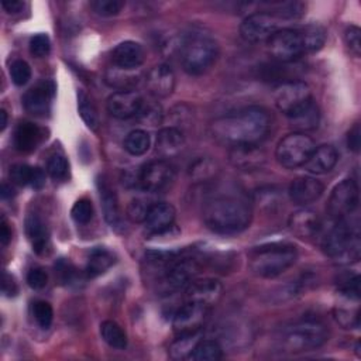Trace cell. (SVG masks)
Here are the masks:
<instances>
[{
  "instance_id": "1",
  "label": "cell",
  "mask_w": 361,
  "mask_h": 361,
  "mask_svg": "<svg viewBox=\"0 0 361 361\" xmlns=\"http://www.w3.org/2000/svg\"><path fill=\"white\" fill-rule=\"evenodd\" d=\"M269 128L271 117L265 109L258 106L244 107L212 123L213 135L233 147L257 145L267 137Z\"/></svg>"
},
{
  "instance_id": "2",
  "label": "cell",
  "mask_w": 361,
  "mask_h": 361,
  "mask_svg": "<svg viewBox=\"0 0 361 361\" xmlns=\"http://www.w3.org/2000/svg\"><path fill=\"white\" fill-rule=\"evenodd\" d=\"M251 220V207L237 197H217L207 202L203 209V221L214 233H240L250 226Z\"/></svg>"
},
{
  "instance_id": "3",
  "label": "cell",
  "mask_w": 361,
  "mask_h": 361,
  "mask_svg": "<svg viewBox=\"0 0 361 361\" xmlns=\"http://www.w3.org/2000/svg\"><path fill=\"white\" fill-rule=\"evenodd\" d=\"M324 254L337 264H353L360 259L361 241L357 223L348 217L337 220L322 241Z\"/></svg>"
},
{
  "instance_id": "4",
  "label": "cell",
  "mask_w": 361,
  "mask_h": 361,
  "mask_svg": "<svg viewBox=\"0 0 361 361\" xmlns=\"http://www.w3.org/2000/svg\"><path fill=\"white\" fill-rule=\"evenodd\" d=\"M298 258V251L288 243H271L255 247L248 254V265L259 278H275L289 269Z\"/></svg>"
},
{
  "instance_id": "5",
  "label": "cell",
  "mask_w": 361,
  "mask_h": 361,
  "mask_svg": "<svg viewBox=\"0 0 361 361\" xmlns=\"http://www.w3.org/2000/svg\"><path fill=\"white\" fill-rule=\"evenodd\" d=\"M327 338L329 329L323 322L303 319L286 326L279 336V343L283 351L303 353L322 347Z\"/></svg>"
},
{
  "instance_id": "6",
  "label": "cell",
  "mask_w": 361,
  "mask_h": 361,
  "mask_svg": "<svg viewBox=\"0 0 361 361\" xmlns=\"http://www.w3.org/2000/svg\"><path fill=\"white\" fill-rule=\"evenodd\" d=\"M219 56L217 42L203 34H192L180 48L182 68L189 75H202L212 68Z\"/></svg>"
},
{
  "instance_id": "7",
  "label": "cell",
  "mask_w": 361,
  "mask_h": 361,
  "mask_svg": "<svg viewBox=\"0 0 361 361\" xmlns=\"http://www.w3.org/2000/svg\"><path fill=\"white\" fill-rule=\"evenodd\" d=\"M316 148L314 141L305 133H290L285 135L276 145L275 158L279 165L288 169L303 166L310 154Z\"/></svg>"
},
{
  "instance_id": "8",
  "label": "cell",
  "mask_w": 361,
  "mask_h": 361,
  "mask_svg": "<svg viewBox=\"0 0 361 361\" xmlns=\"http://www.w3.org/2000/svg\"><path fill=\"white\" fill-rule=\"evenodd\" d=\"M312 100L310 87L302 80L282 82L274 90L275 106L286 117H290Z\"/></svg>"
},
{
  "instance_id": "9",
  "label": "cell",
  "mask_w": 361,
  "mask_h": 361,
  "mask_svg": "<svg viewBox=\"0 0 361 361\" xmlns=\"http://www.w3.org/2000/svg\"><path fill=\"white\" fill-rule=\"evenodd\" d=\"M267 42L271 56L281 63L292 62L305 54L302 37L296 28H279Z\"/></svg>"
},
{
  "instance_id": "10",
  "label": "cell",
  "mask_w": 361,
  "mask_h": 361,
  "mask_svg": "<svg viewBox=\"0 0 361 361\" xmlns=\"http://www.w3.org/2000/svg\"><path fill=\"white\" fill-rule=\"evenodd\" d=\"M358 200L357 183L353 179H344L333 188L327 202V212L336 221L345 219L358 207Z\"/></svg>"
},
{
  "instance_id": "11",
  "label": "cell",
  "mask_w": 361,
  "mask_h": 361,
  "mask_svg": "<svg viewBox=\"0 0 361 361\" xmlns=\"http://www.w3.org/2000/svg\"><path fill=\"white\" fill-rule=\"evenodd\" d=\"M279 18L274 16V13L257 11L247 16L240 24V35L247 42H264L268 41L279 28Z\"/></svg>"
},
{
  "instance_id": "12",
  "label": "cell",
  "mask_w": 361,
  "mask_h": 361,
  "mask_svg": "<svg viewBox=\"0 0 361 361\" xmlns=\"http://www.w3.org/2000/svg\"><path fill=\"white\" fill-rule=\"evenodd\" d=\"M175 168L165 159L145 164L138 173V183L147 192H161L175 180Z\"/></svg>"
},
{
  "instance_id": "13",
  "label": "cell",
  "mask_w": 361,
  "mask_h": 361,
  "mask_svg": "<svg viewBox=\"0 0 361 361\" xmlns=\"http://www.w3.org/2000/svg\"><path fill=\"white\" fill-rule=\"evenodd\" d=\"M142 104L144 99L135 90H117L111 93L106 102L107 111L118 120H127L138 116Z\"/></svg>"
},
{
  "instance_id": "14",
  "label": "cell",
  "mask_w": 361,
  "mask_h": 361,
  "mask_svg": "<svg viewBox=\"0 0 361 361\" xmlns=\"http://www.w3.org/2000/svg\"><path fill=\"white\" fill-rule=\"evenodd\" d=\"M206 314L207 306L185 302V305H182L173 314L172 327L176 334H189L200 331V327L206 320Z\"/></svg>"
},
{
  "instance_id": "15",
  "label": "cell",
  "mask_w": 361,
  "mask_h": 361,
  "mask_svg": "<svg viewBox=\"0 0 361 361\" xmlns=\"http://www.w3.org/2000/svg\"><path fill=\"white\" fill-rule=\"evenodd\" d=\"M221 292H223V286L220 281L214 278L193 279L190 283L186 285L185 302L199 303L209 307L220 299Z\"/></svg>"
},
{
  "instance_id": "16",
  "label": "cell",
  "mask_w": 361,
  "mask_h": 361,
  "mask_svg": "<svg viewBox=\"0 0 361 361\" xmlns=\"http://www.w3.org/2000/svg\"><path fill=\"white\" fill-rule=\"evenodd\" d=\"M199 264L193 258H180L169 264L164 275V286L169 290H176L179 288L190 283L199 274Z\"/></svg>"
},
{
  "instance_id": "17",
  "label": "cell",
  "mask_w": 361,
  "mask_h": 361,
  "mask_svg": "<svg viewBox=\"0 0 361 361\" xmlns=\"http://www.w3.org/2000/svg\"><path fill=\"white\" fill-rule=\"evenodd\" d=\"M54 93H55L54 82L42 80L24 93L23 106L28 113L34 116H45L49 111Z\"/></svg>"
},
{
  "instance_id": "18",
  "label": "cell",
  "mask_w": 361,
  "mask_h": 361,
  "mask_svg": "<svg viewBox=\"0 0 361 361\" xmlns=\"http://www.w3.org/2000/svg\"><path fill=\"white\" fill-rule=\"evenodd\" d=\"M323 183L316 178L299 176L290 182L288 188V195L295 204L307 206L316 202L323 195Z\"/></svg>"
},
{
  "instance_id": "19",
  "label": "cell",
  "mask_w": 361,
  "mask_h": 361,
  "mask_svg": "<svg viewBox=\"0 0 361 361\" xmlns=\"http://www.w3.org/2000/svg\"><path fill=\"white\" fill-rule=\"evenodd\" d=\"M145 85L154 97H168L175 89V73L169 65L158 63L148 71L145 76Z\"/></svg>"
},
{
  "instance_id": "20",
  "label": "cell",
  "mask_w": 361,
  "mask_h": 361,
  "mask_svg": "<svg viewBox=\"0 0 361 361\" xmlns=\"http://www.w3.org/2000/svg\"><path fill=\"white\" fill-rule=\"evenodd\" d=\"M111 58L116 66L127 71H134L142 65L145 59V52L138 42L123 41L113 49Z\"/></svg>"
},
{
  "instance_id": "21",
  "label": "cell",
  "mask_w": 361,
  "mask_h": 361,
  "mask_svg": "<svg viewBox=\"0 0 361 361\" xmlns=\"http://www.w3.org/2000/svg\"><path fill=\"white\" fill-rule=\"evenodd\" d=\"M175 207L168 202H158L149 206L144 220L145 227L152 233H164L173 226Z\"/></svg>"
},
{
  "instance_id": "22",
  "label": "cell",
  "mask_w": 361,
  "mask_h": 361,
  "mask_svg": "<svg viewBox=\"0 0 361 361\" xmlns=\"http://www.w3.org/2000/svg\"><path fill=\"white\" fill-rule=\"evenodd\" d=\"M338 161V152L333 145L323 144L313 149L309 159L305 162V169L314 175L330 172Z\"/></svg>"
},
{
  "instance_id": "23",
  "label": "cell",
  "mask_w": 361,
  "mask_h": 361,
  "mask_svg": "<svg viewBox=\"0 0 361 361\" xmlns=\"http://www.w3.org/2000/svg\"><path fill=\"white\" fill-rule=\"evenodd\" d=\"M288 226L295 235L300 238H309L319 231L320 220L314 212L307 209H300L290 214Z\"/></svg>"
},
{
  "instance_id": "24",
  "label": "cell",
  "mask_w": 361,
  "mask_h": 361,
  "mask_svg": "<svg viewBox=\"0 0 361 361\" xmlns=\"http://www.w3.org/2000/svg\"><path fill=\"white\" fill-rule=\"evenodd\" d=\"M42 140L41 128L31 121H21L14 130V147L17 151L28 154L32 152Z\"/></svg>"
},
{
  "instance_id": "25",
  "label": "cell",
  "mask_w": 361,
  "mask_h": 361,
  "mask_svg": "<svg viewBox=\"0 0 361 361\" xmlns=\"http://www.w3.org/2000/svg\"><path fill=\"white\" fill-rule=\"evenodd\" d=\"M228 158L235 168L248 171L261 166L265 161V154L257 145H234Z\"/></svg>"
},
{
  "instance_id": "26",
  "label": "cell",
  "mask_w": 361,
  "mask_h": 361,
  "mask_svg": "<svg viewBox=\"0 0 361 361\" xmlns=\"http://www.w3.org/2000/svg\"><path fill=\"white\" fill-rule=\"evenodd\" d=\"M185 144V137L178 127H164L157 135L155 149L162 158H171L180 152Z\"/></svg>"
},
{
  "instance_id": "27",
  "label": "cell",
  "mask_w": 361,
  "mask_h": 361,
  "mask_svg": "<svg viewBox=\"0 0 361 361\" xmlns=\"http://www.w3.org/2000/svg\"><path fill=\"white\" fill-rule=\"evenodd\" d=\"M25 233L37 254L45 252L49 243V233L44 220L37 213H30L25 217Z\"/></svg>"
},
{
  "instance_id": "28",
  "label": "cell",
  "mask_w": 361,
  "mask_h": 361,
  "mask_svg": "<svg viewBox=\"0 0 361 361\" xmlns=\"http://www.w3.org/2000/svg\"><path fill=\"white\" fill-rule=\"evenodd\" d=\"M99 190H100V200H102V207H103V214L106 221L117 228L121 226V213H120V206L117 202V196L114 190L109 186L107 182L99 180Z\"/></svg>"
},
{
  "instance_id": "29",
  "label": "cell",
  "mask_w": 361,
  "mask_h": 361,
  "mask_svg": "<svg viewBox=\"0 0 361 361\" xmlns=\"http://www.w3.org/2000/svg\"><path fill=\"white\" fill-rule=\"evenodd\" d=\"M288 118L290 121V126L296 130V133H305L309 130H314L320 121L319 107L314 103V100H312L310 103H307L305 107H302L299 111H296L295 114H292Z\"/></svg>"
},
{
  "instance_id": "30",
  "label": "cell",
  "mask_w": 361,
  "mask_h": 361,
  "mask_svg": "<svg viewBox=\"0 0 361 361\" xmlns=\"http://www.w3.org/2000/svg\"><path fill=\"white\" fill-rule=\"evenodd\" d=\"M116 262L114 254L104 248V247H94L87 257V264H86V274L90 278L99 276L104 274L113 264Z\"/></svg>"
},
{
  "instance_id": "31",
  "label": "cell",
  "mask_w": 361,
  "mask_h": 361,
  "mask_svg": "<svg viewBox=\"0 0 361 361\" xmlns=\"http://www.w3.org/2000/svg\"><path fill=\"white\" fill-rule=\"evenodd\" d=\"M202 337L200 331L179 334V337L169 345V357L172 360H188L195 345L199 343Z\"/></svg>"
},
{
  "instance_id": "32",
  "label": "cell",
  "mask_w": 361,
  "mask_h": 361,
  "mask_svg": "<svg viewBox=\"0 0 361 361\" xmlns=\"http://www.w3.org/2000/svg\"><path fill=\"white\" fill-rule=\"evenodd\" d=\"M104 80L109 86L118 90H133V87L138 83V76L133 75L131 71L114 66L106 71Z\"/></svg>"
},
{
  "instance_id": "33",
  "label": "cell",
  "mask_w": 361,
  "mask_h": 361,
  "mask_svg": "<svg viewBox=\"0 0 361 361\" xmlns=\"http://www.w3.org/2000/svg\"><path fill=\"white\" fill-rule=\"evenodd\" d=\"M305 52L319 51L326 42V30L319 24H309L299 30Z\"/></svg>"
},
{
  "instance_id": "34",
  "label": "cell",
  "mask_w": 361,
  "mask_h": 361,
  "mask_svg": "<svg viewBox=\"0 0 361 361\" xmlns=\"http://www.w3.org/2000/svg\"><path fill=\"white\" fill-rule=\"evenodd\" d=\"M223 357V350L216 340H199L188 357L190 361H217Z\"/></svg>"
},
{
  "instance_id": "35",
  "label": "cell",
  "mask_w": 361,
  "mask_h": 361,
  "mask_svg": "<svg viewBox=\"0 0 361 361\" xmlns=\"http://www.w3.org/2000/svg\"><path fill=\"white\" fill-rule=\"evenodd\" d=\"M78 111H79L82 120L85 121V124L90 130H93V131L99 130L100 117H99L97 109L93 104V102L90 100V97L82 90H79V93H78Z\"/></svg>"
},
{
  "instance_id": "36",
  "label": "cell",
  "mask_w": 361,
  "mask_h": 361,
  "mask_svg": "<svg viewBox=\"0 0 361 361\" xmlns=\"http://www.w3.org/2000/svg\"><path fill=\"white\" fill-rule=\"evenodd\" d=\"M102 338L113 348L124 350L127 347V334L124 330L113 320H104L100 324Z\"/></svg>"
},
{
  "instance_id": "37",
  "label": "cell",
  "mask_w": 361,
  "mask_h": 361,
  "mask_svg": "<svg viewBox=\"0 0 361 361\" xmlns=\"http://www.w3.org/2000/svg\"><path fill=\"white\" fill-rule=\"evenodd\" d=\"M149 145H151L149 134L140 128L130 131L124 138V149L134 157L145 154L149 149Z\"/></svg>"
},
{
  "instance_id": "38",
  "label": "cell",
  "mask_w": 361,
  "mask_h": 361,
  "mask_svg": "<svg viewBox=\"0 0 361 361\" xmlns=\"http://www.w3.org/2000/svg\"><path fill=\"white\" fill-rule=\"evenodd\" d=\"M47 172L55 180H65L69 176V164L61 154H52L47 161Z\"/></svg>"
},
{
  "instance_id": "39",
  "label": "cell",
  "mask_w": 361,
  "mask_h": 361,
  "mask_svg": "<svg viewBox=\"0 0 361 361\" xmlns=\"http://www.w3.org/2000/svg\"><path fill=\"white\" fill-rule=\"evenodd\" d=\"M216 172V164L210 158H197L190 166H189V175L190 178L196 180H206L212 178Z\"/></svg>"
},
{
  "instance_id": "40",
  "label": "cell",
  "mask_w": 361,
  "mask_h": 361,
  "mask_svg": "<svg viewBox=\"0 0 361 361\" xmlns=\"http://www.w3.org/2000/svg\"><path fill=\"white\" fill-rule=\"evenodd\" d=\"M32 316L37 322V324L47 330L51 327L54 320V310L52 306L45 300H37L32 303Z\"/></svg>"
},
{
  "instance_id": "41",
  "label": "cell",
  "mask_w": 361,
  "mask_h": 361,
  "mask_svg": "<svg viewBox=\"0 0 361 361\" xmlns=\"http://www.w3.org/2000/svg\"><path fill=\"white\" fill-rule=\"evenodd\" d=\"M93 11L100 17H113L117 16L124 7L123 0H93L90 3Z\"/></svg>"
},
{
  "instance_id": "42",
  "label": "cell",
  "mask_w": 361,
  "mask_h": 361,
  "mask_svg": "<svg viewBox=\"0 0 361 361\" xmlns=\"http://www.w3.org/2000/svg\"><path fill=\"white\" fill-rule=\"evenodd\" d=\"M71 216L78 224H87L93 217V204H92V202L86 197L76 200L75 204L72 206Z\"/></svg>"
},
{
  "instance_id": "43",
  "label": "cell",
  "mask_w": 361,
  "mask_h": 361,
  "mask_svg": "<svg viewBox=\"0 0 361 361\" xmlns=\"http://www.w3.org/2000/svg\"><path fill=\"white\" fill-rule=\"evenodd\" d=\"M10 78L16 86H23L31 79V68L23 59H16L10 65Z\"/></svg>"
},
{
  "instance_id": "44",
  "label": "cell",
  "mask_w": 361,
  "mask_h": 361,
  "mask_svg": "<svg viewBox=\"0 0 361 361\" xmlns=\"http://www.w3.org/2000/svg\"><path fill=\"white\" fill-rule=\"evenodd\" d=\"M334 319L344 329H357L360 326V312L358 309L350 310L337 307L334 309Z\"/></svg>"
},
{
  "instance_id": "45",
  "label": "cell",
  "mask_w": 361,
  "mask_h": 361,
  "mask_svg": "<svg viewBox=\"0 0 361 361\" xmlns=\"http://www.w3.org/2000/svg\"><path fill=\"white\" fill-rule=\"evenodd\" d=\"M10 179L13 183L18 186H25L31 185V178H32V166L25 165V164H16L10 168Z\"/></svg>"
},
{
  "instance_id": "46",
  "label": "cell",
  "mask_w": 361,
  "mask_h": 361,
  "mask_svg": "<svg viewBox=\"0 0 361 361\" xmlns=\"http://www.w3.org/2000/svg\"><path fill=\"white\" fill-rule=\"evenodd\" d=\"M51 49V41L49 37L44 32L35 34L30 39V52L37 58H44L49 54Z\"/></svg>"
},
{
  "instance_id": "47",
  "label": "cell",
  "mask_w": 361,
  "mask_h": 361,
  "mask_svg": "<svg viewBox=\"0 0 361 361\" xmlns=\"http://www.w3.org/2000/svg\"><path fill=\"white\" fill-rule=\"evenodd\" d=\"M151 204H148V202L142 200V199H134L130 202V204L127 206V217L131 220V221H135V223H140V221H144L145 217H147V213H148V209H149Z\"/></svg>"
},
{
  "instance_id": "48",
  "label": "cell",
  "mask_w": 361,
  "mask_h": 361,
  "mask_svg": "<svg viewBox=\"0 0 361 361\" xmlns=\"http://www.w3.org/2000/svg\"><path fill=\"white\" fill-rule=\"evenodd\" d=\"M344 41L348 49L355 55H361V30L357 25H350L344 31Z\"/></svg>"
},
{
  "instance_id": "49",
  "label": "cell",
  "mask_w": 361,
  "mask_h": 361,
  "mask_svg": "<svg viewBox=\"0 0 361 361\" xmlns=\"http://www.w3.org/2000/svg\"><path fill=\"white\" fill-rule=\"evenodd\" d=\"M338 290L345 299L358 300L360 299V276L354 275L353 278L343 281Z\"/></svg>"
},
{
  "instance_id": "50",
  "label": "cell",
  "mask_w": 361,
  "mask_h": 361,
  "mask_svg": "<svg viewBox=\"0 0 361 361\" xmlns=\"http://www.w3.org/2000/svg\"><path fill=\"white\" fill-rule=\"evenodd\" d=\"M138 116H140V118H141L144 123H147V124H149V126H154V124H157V123L161 121V116H162V114H161V109H159L158 104H155V103L145 104V102H144V104H142V107H141Z\"/></svg>"
},
{
  "instance_id": "51",
  "label": "cell",
  "mask_w": 361,
  "mask_h": 361,
  "mask_svg": "<svg viewBox=\"0 0 361 361\" xmlns=\"http://www.w3.org/2000/svg\"><path fill=\"white\" fill-rule=\"evenodd\" d=\"M47 282H48V275L44 268L35 267L27 272V283L30 288L42 289L47 285Z\"/></svg>"
},
{
  "instance_id": "52",
  "label": "cell",
  "mask_w": 361,
  "mask_h": 361,
  "mask_svg": "<svg viewBox=\"0 0 361 361\" xmlns=\"http://www.w3.org/2000/svg\"><path fill=\"white\" fill-rule=\"evenodd\" d=\"M360 145H361V128L360 124L355 123L348 134H347V147L353 151V152H358L360 151Z\"/></svg>"
},
{
  "instance_id": "53",
  "label": "cell",
  "mask_w": 361,
  "mask_h": 361,
  "mask_svg": "<svg viewBox=\"0 0 361 361\" xmlns=\"http://www.w3.org/2000/svg\"><path fill=\"white\" fill-rule=\"evenodd\" d=\"M1 289H3V293H4L6 296H8V298L17 295L18 286H17V282H16V279L13 278V275H10V274H7V272L3 274Z\"/></svg>"
},
{
  "instance_id": "54",
  "label": "cell",
  "mask_w": 361,
  "mask_h": 361,
  "mask_svg": "<svg viewBox=\"0 0 361 361\" xmlns=\"http://www.w3.org/2000/svg\"><path fill=\"white\" fill-rule=\"evenodd\" d=\"M55 272L58 274V276L62 282H68V281H71L73 269L69 262H66L65 259H59L58 264H55Z\"/></svg>"
},
{
  "instance_id": "55",
  "label": "cell",
  "mask_w": 361,
  "mask_h": 361,
  "mask_svg": "<svg viewBox=\"0 0 361 361\" xmlns=\"http://www.w3.org/2000/svg\"><path fill=\"white\" fill-rule=\"evenodd\" d=\"M45 185V172L39 166H32V178H31V186L34 189H41Z\"/></svg>"
},
{
  "instance_id": "56",
  "label": "cell",
  "mask_w": 361,
  "mask_h": 361,
  "mask_svg": "<svg viewBox=\"0 0 361 361\" xmlns=\"http://www.w3.org/2000/svg\"><path fill=\"white\" fill-rule=\"evenodd\" d=\"M3 8L10 13V14H16V13H20L24 7V3L20 1V0H8V1H3L1 3Z\"/></svg>"
},
{
  "instance_id": "57",
  "label": "cell",
  "mask_w": 361,
  "mask_h": 361,
  "mask_svg": "<svg viewBox=\"0 0 361 361\" xmlns=\"http://www.w3.org/2000/svg\"><path fill=\"white\" fill-rule=\"evenodd\" d=\"M10 240H11V230H10L6 219H3L1 226H0V241L3 245H7L10 243Z\"/></svg>"
},
{
  "instance_id": "58",
  "label": "cell",
  "mask_w": 361,
  "mask_h": 361,
  "mask_svg": "<svg viewBox=\"0 0 361 361\" xmlns=\"http://www.w3.org/2000/svg\"><path fill=\"white\" fill-rule=\"evenodd\" d=\"M11 196H14V189L11 188V185L3 183V186H1V197L7 199V197H11Z\"/></svg>"
},
{
  "instance_id": "59",
  "label": "cell",
  "mask_w": 361,
  "mask_h": 361,
  "mask_svg": "<svg viewBox=\"0 0 361 361\" xmlns=\"http://www.w3.org/2000/svg\"><path fill=\"white\" fill-rule=\"evenodd\" d=\"M0 118H1V121H0V131H4V128L7 127V111L4 109L0 110Z\"/></svg>"
}]
</instances>
